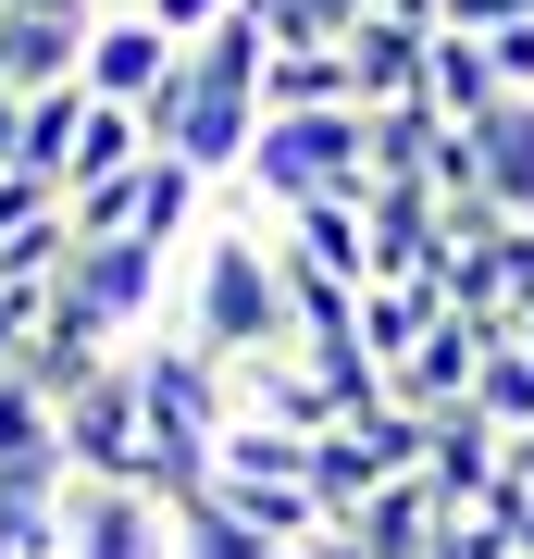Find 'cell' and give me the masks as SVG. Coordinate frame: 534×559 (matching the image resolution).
I'll list each match as a JSON object with an SVG mask.
<instances>
[{
    "instance_id": "1",
    "label": "cell",
    "mask_w": 534,
    "mask_h": 559,
    "mask_svg": "<svg viewBox=\"0 0 534 559\" xmlns=\"http://www.w3.org/2000/svg\"><path fill=\"white\" fill-rule=\"evenodd\" d=\"M249 200L298 212V200H360L373 187V112H261L249 138Z\"/></svg>"
},
{
    "instance_id": "2",
    "label": "cell",
    "mask_w": 534,
    "mask_h": 559,
    "mask_svg": "<svg viewBox=\"0 0 534 559\" xmlns=\"http://www.w3.org/2000/svg\"><path fill=\"white\" fill-rule=\"evenodd\" d=\"M62 473H75V485H150V399H138V360H99L75 399H62Z\"/></svg>"
},
{
    "instance_id": "3",
    "label": "cell",
    "mask_w": 534,
    "mask_h": 559,
    "mask_svg": "<svg viewBox=\"0 0 534 559\" xmlns=\"http://www.w3.org/2000/svg\"><path fill=\"white\" fill-rule=\"evenodd\" d=\"M138 124H150V150H175L199 187H237V175H249V138H261V100H249V87H199V75H175Z\"/></svg>"
},
{
    "instance_id": "4",
    "label": "cell",
    "mask_w": 534,
    "mask_h": 559,
    "mask_svg": "<svg viewBox=\"0 0 534 559\" xmlns=\"http://www.w3.org/2000/svg\"><path fill=\"white\" fill-rule=\"evenodd\" d=\"M397 473H423V411H348V423H323L311 436V498H323V522H348L373 485H397Z\"/></svg>"
},
{
    "instance_id": "5",
    "label": "cell",
    "mask_w": 534,
    "mask_h": 559,
    "mask_svg": "<svg viewBox=\"0 0 534 559\" xmlns=\"http://www.w3.org/2000/svg\"><path fill=\"white\" fill-rule=\"evenodd\" d=\"M138 399H150V436L175 448H224V423H237V373H224L199 336H138Z\"/></svg>"
},
{
    "instance_id": "6",
    "label": "cell",
    "mask_w": 534,
    "mask_h": 559,
    "mask_svg": "<svg viewBox=\"0 0 534 559\" xmlns=\"http://www.w3.org/2000/svg\"><path fill=\"white\" fill-rule=\"evenodd\" d=\"M162 261H175V249H150V237H75V261H62V299H75L99 336L138 348L150 311H162Z\"/></svg>"
},
{
    "instance_id": "7",
    "label": "cell",
    "mask_w": 534,
    "mask_h": 559,
    "mask_svg": "<svg viewBox=\"0 0 534 559\" xmlns=\"http://www.w3.org/2000/svg\"><path fill=\"white\" fill-rule=\"evenodd\" d=\"M62 559H175V510L150 485H62Z\"/></svg>"
},
{
    "instance_id": "8",
    "label": "cell",
    "mask_w": 534,
    "mask_h": 559,
    "mask_svg": "<svg viewBox=\"0 0 534 559\" xmlns=\"http://www.w3.org/2000/svg\"><path fill=\"white\" fill-rule=\"evenodd\" d=\"M423 485H436L448 510H497V485H510V436L460 399V411H423Z\"/></svg>"
},
{
    "instance_id": "9",
    "label": "cell",
    "mask_w": 534,
    "mask_h": 559,
    "mask_svg": "<svg viewBox=\"0 0 534 559\" xmlns=\"http://www.w3.org/2000/svg\"><path fill=\"white\" fill-rule=\"evenodd\" d=\"M175 75H187V50L162 38L150 13H99V25H87V100H124V112H150Z\"/></svg>"
},
{
    "instance_id": "10",
    "label": "cell",
    "mask_w": 534,
    "mask_h": 559,
    "mask_svg": "<svg viewBox=\"0 0 534 559\" xmlns=\"http://www.w3.org/2000/svg\"><path fill=\"white\" fill-rule=\"evenodd\" d=\"M62 485H75L62 473V411L0 373V498H62Z\"/></svg>"
},
{
    "instance_id": "11",
    "label": "cell",
    "mask_w": 534,
    "mask_h": 559,
    "mask_svg": "<svg viewBox=\"0 0 534 559\" xmlns=\"http://www.w3.org/2000/svg\"><path fill=\"white\" fill-rule=\"evenodd\" d=\"M485 336H497V323L448 311V323H436V336H423L411 360H385V399H397V411H460V399H473V360H485Z\"/></svg>"
},
{
    "instance_id": "12",
    "label": "cell",
    "mask_w": 534,
    "mask_h": 559,
    "mask_svg": "<svg viewBox=\"0 0 534 559\" xmlns=\"http://www.w3.org/2000/svg\"><path fill=\"white\" fill-rule=\"evenodd\" d=\"M274 249L311 261V274H336V286H373V224H360V200H298V212H274Z\"/></svg>"
},
{
    "instance_id": "13",
    "label": "cell",
    "mask_w": 534,
    "mask_h": 559,
    "mask_svg": "<svg viewBox=\"0 0 534 559\" xmlns=\"http://www.w3.org/2000/svg\"><path fill=\"white\" fill-rule=\"evenodd\" d=\"M336 50H348L360 112H397V100H423V50H436V25H373V13H360Z\"/></svg>"
},
{
    "instance_id": "14",
    "label": "cell",
    "mask_w": 534,
    "mask_h": 559,
    "mask_svg": "<svg viewBox=\"0 0 534 559\" xmlns=\"http://www.w3.org/2000/svg\"><path fill=\"white\" fill-rule=\"evenodd\" d=\"M75 138H87V75H75V87H38V100H13V138H0V175H38V187H62V162H75Z\"/></svg>"
},
{
    "instance_id": "15",
    "label": "cell",
    "mask_w": 534,
    "mask_h": 559,
    "mask_svg": "<svg viewBox=\"0 0 534 559\" xmlns=\"http://www.w3.org/2000/svg\"><path fill=\"white\" fill-rule=\"evenodd\" d=\"M348 535L373 547V559H423V547L448 535V498H436L423 473H397V485H373V498L348 510Z\"/></svg>"
},
{
    "instance_id": "16",
    "label": "cell",
    "mask_w": 534,
    "mask_h": 559,
    "mask_svg": "<svg viewBox=\"0 0 534 559\" xmlns=\"http://www.w3.org/2000/svg\"><path fill=\"white\" fill-rule=\"evenodd\" d=\"M87 75V25H38V13H0V87L38 100V87H75Z\"/></svg>"
},
{
    "instance_id": "17",
    "label": "cell",
    "mask_w": 534,
    "mask_h": 559,
    "mask_svg": "<svg viewBox=\"0 0 534 559\" xmlns=\"http://www.w3.org/2000/svg\"><path fill=\"white\" fill-rule=\"evenodd\" d=\"M473 162H485V200L510 212V224H534V100L473 112Z\"/></svg>"
},
{
    "instance_id": "18",
    "label": "cell",
    "mask_w": 534,
    "mask_h": 559,
    "mask_svg": "<svg viewBox=\"0 0 534 559\" xmlns=\"http://www.w3.org/2000/svg\"><path fill=\"white\" fill-rule=\"evenodd\" d=\"M436 323H448V286H436V274H411V286H360V360H373V373H385V360H411Z\"/></svg>"
},
{
    "instance_id": "19",
    "label": "cell",
    "mask_w": 534,
    "mask_h": 559,
    "mask_svg": "<svg viewBox=\"0 0 534 559\" xmlns=\"http://www.w3.org/2000/svg\"><path fill=\"white\" fill-rule=\"evenodd\" d=\"M423 100H436L448 124L497 112V100H510V87H497V50H485V38H460V25H436V50H423Z\"/></svg>"
},
{
    "instance_id": "20",
    "label": "cell",
    "mask_w": 534,
    "mask_h": 559,
    "mask_svg": "<svg viewBox=\"0 0 534 559\" xmlns=\"http://www.w3.org/2000/svg\"><path fill=\"white\" fill-rule=\"evenodd\" d=\"M261 112H360L348 50H274L261 62Z\"/></svg>"
},
{
    "instance_id": "21",
    "label": "cell",
    "mask_w": 534,
    "mask_h": 559,
    "mask_svg": "<svg viewBox=\"0 0 534 559\" xmlns=\"http://www.w3.org/2000/svg\"><path fill=\"white\" fill-rule=\"evenodd\" d=\"M175 559H274V535L224 485H199V498H175Z\"/></svg>"
},
{
    "instance_id": "22",
    "label": "cell",
    "mask_w": 534,
    "mask_h": 559,
    "mask_svg": "<svg viewBox=\"0 0 534 559\" xmlns=\"http://www.w3.org/2000/svg\"><path fill=\"white\" fill-rule=\"evenodd\" d=\"M124 162H150V124L124 100H87V138H75V162H62V200H75V187H112Z\"/></svg>"
},
{
    "instance_id": "23",
    "label": "cell",
    "mask_w": 534,
    "mask_h": 559,
    "mask_svg": "<svg viewBox=\"0 0 534 559\" xmlns=\"http://www.w3.org/2000/svg\"><path fill=\"white\" fill-rule=\"evenodd\" d=\"M473 411L497 423V436H522V423H534V348H522V336H485V360H473Z\"/></svg>"
},
{
    "instance_id": "24",
    "label": "cell",
    "mask_w": 534,
    "mask_h": 559,
    "mask_svg": "<svg viewBox=\"0 0 534 559\" xmlns=\"http://www.w3.org/2000/svg\"><path fill=\"white\" fill-rule=\"evenodd\" d=\"M423 559H510V522H485V510H448V535L423 547Z\"/></svg>"
},
{
    "instance_id": "25",
    "label": "cell",
    "mask_w": 534,
    "mask_h": 559,
    "mask_svg": "<svg viewBox=\"0 0 534 559\" xmlns=\"http://www.w3.org/2000/svg\"><path fill=\"white\" fill-rule=\"evenodd\" d=\"M224 13H237V0H150V25H162V38H175V50H199V38H212Z\"/></svg>"
},
{
    "instance_id": "26",
    "label": "cell",
    "mask_w": 534,
    "mask_h": 559,
    "mask_svg": "<svg viewBox=\"0 0 534 559\" xmlns=\"http://www.w3.org/2000/svg\"><path fill=\"white\" fill-rule=\"evenodd\" d=\"M0 13H38V25H99V0H0Z\"/></svg>"
},
{
    "instance_id": "27",
    "label": "cell",
    "mask_w": 534,
    "mask_h": 559,
    "mask_svg": "<svg viewBox=\"0 0 534 559\" xmlns=\"http://www.w3.org/2000/svg\"><path fill=\"white\" fill-rule=\"evenodd\" d=\"M510 485H522V498H534V423H522V436H510Z\"/></svg>"
},
{
    "instance_id": "28",
    "label": "cell",
    "mask_w": 534,
    "mask_h": 559,
    "mask_svg": "<svg viewBox=\"0 0 534 559\" xmlns=\"http://www.w3.org/2000/svg\"><path fill=\"white\" fill-rule=\"evenodd\" d=\"M99 13H150V0H99Z\"/></svg>"
},
{
    "instance_id": "29",
    "label": "cell",
    "mask_w": 534,
    "mask_h": 559,
    "mask_svg": "<svg viewBox=\"0 0 534 559\" xmlns=\"http://www.w3.org/2000/svg\"><path fill=\"white\" fill-rule=\"evenodd\" d=\"M0 138H13V87H0Z\"/></svg>"
},
{
    "instance_id": "30",
    "label": "cell",
    "mask_w": 534,
    "mask_h": 559,
    "mask_svg": "<svg viewBox=\"0 0 534 559\" xmlns=\"http://www.w3.org/2000/svg\"><path fill=\"white\" fill-rule=\"evenodd\" d=\"M510 336H522V348H534V311H522V323H510Z\"/></svg>"
}]
</instances>
